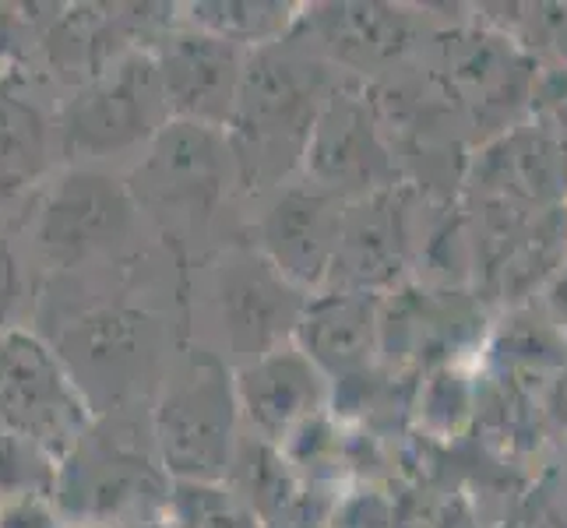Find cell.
Segmentation results:
<instances>
[{"mask_svg": "<svg viewBox=\"0 0 567 528\" xmlns=\"http://www.w3.org/2000/svg\"><path fill=\"white\" fill-rule=\"evenodd\" d=\"M159 71L163 100L169 121H190L205 127H223L244 82L240 50L208 32H181L166 39L159 56H152Z\"/></svg>", "mask_w": 567, "mask_h": 528, "instance_id": "obj_4", "label": "cell"}, {"mask_svg": "<svg viewBox=\"0 0 567 528\" xmlns=\"http://www.w3.org/2000/svg\"><path fill=\"white\" fill-rule=\"evenodd\" d=\"M0 528H61L50 497H22L0 504Z\"/></svg>", "mask_w": 567, "mask_h": 528, "instance_id": "obj_13", "label": "cell"}, {"mask_svg": "<svg viewBox=\"0 0 567 528\" xmlns=\"http://www.w3.org/2000/svg\"><path fill=\"white\" fill-rule=\"evenodd\" d=\"M194 22L198 32H208L215 39H226V43L240 46V43H271L282 25H286V11L282 4H208V8H194Z\"/></svg>", "mask_w": 567, "mask_h": 528, "instance_id": "obj_11", "label": "cell"}, {"mask_svg": "<svg viewBox=\"0 0 567 528\" xmlns=\"http://www.w3.org/2000/svg\"><path fill=\"white\" fill-rule=\"evenodd\" d=\"M18 297H22V268H18L11 247L4 244V237H0V335L8 331Z\"/></svg>", "mask_w": 567, "mask_h": 528, "instance_id": "obj_14", "label": "cell"}, {"mask_svg": "<svg viewBox=\"0 0 567 528\" xmlns=\"http://www.w3.org/2000/svg\"><path fill=\"white\" fill-rule=\"evenodd\" d=\"M131 219L124 187L100 173H71L39 215V244L53 258H82L121 237Z\"/></svg>", "mask_w": 567, "mask_h": 528, "instance_id": "obj_5", "label": "cell"}, {"mask_svg": "<svg viewBox=\"0 0 567 528\" xmlns=\"http://www.w3.org/2000/svg\"><path fill=\"white\" fill-rule=\"evenodd\" d=\"M152 159L148 176L155 190L169 201L198 205L208 201L223 184L226 166V145L215 134V127L190 124V121H169L152 138Z\"/></svg>", "mask_w": 567, "mask_h": 528, "instance_id": "obj_6", "label": "cell"}, {"mask_svg": "<svg viewBox=\"0 0 567 528\" xmlns=\"http://www.w3.org/2000/svg\"><path fill=\"white\" fill-rule=\"evenodd\" d=\"M169 521L177 528H254V518L219 490V483H177Z\"/></svg>", "mask_w": 567, "mask_h": 528, "instance_id": "obj_12", "label": "cell"}, {"mask_svg": "<svg viewBox=\"0 0 567 528\" xmlns=\"http://www.w3.org/2000/svg\"><path fill=\"white\" fill-rule=\"evenodd\" d=\"M56 476H61V462L0 423V504L22 497H53Z\"/></svg>", "mask_w": 567, "mask_h": 528, "instance_id": "obj_10", "label": "cell"}, {"mask_svg": "<svg viewBox=\"0 0 567 528\" xmlns=\"http://www.w3.org/2000/svg\"><path fill=\"white\" fill-rule=\"evenodd\" d=\"M134 528H177L169 518H145V521H138Z\"/></svg>", "mask_w": 567, "mask_h": 528, "instance_id": "obj_15", "label": "cell"}, {"mask_svg": "<svg viewBox=\"0 0 567 528\" xmlns=\"http://www.w3.org/2000/svg\"><path fill=\"white\" fill-rule=\"evenodd\" d=\"M47 152V127L39 113L0 92V194L32 180Z\"/></svg>", "mask_w": 567, "mask_h": 528, "instance_id": "obj_9", "label": "cell"}, {"mask_svg": "<svg viewBox=\"0 0 567 528\" xmlns=\"http://www.w3.org/2000/svg\"><path fill=\"white\" fill-rule=\"evenodd\" d=\"M0 423L64 462L89 437V398L64 360L29 331L0 335Z\"/></svg>", "mask_w": 567, "mask_h": 528, "instance_id": "obj_2", "label": "cell"}, {"mask_svg": "<svg viewBox=\"0 0 567 528\" xmlns=\"http://www.w3.org/2000/svg\"><path fill=\"white\" fill-rule=\"evenodd\" d=\"M159 71L148 53H131L106 71H95L89 89L64 110V145L74 155H103L155 138L169 121Z\"/></svg>", "mask_w": 567, "mask_h": 528, "instance_id": "obj_3", "label": "cell"}, {"mask_svg": "<svg viewBox=\"0 0 567 528\" xmlns=\"http://www.w3.org/2000/svg\"><path fill=\"white\" fill-rule=\"evenodd\" d=\"M237 402L261 434L282 437L315 405V370L300 352L276 345L240 370Z\"/></svg>", "mask_w": 567, "mask_h": 528, "instance_id": "obj_7", "label": "cell"}, {"mask_svg": "<svg viewBox=\"0 0 567 528\" xmlns=\"http://www.w3.org/2000/svg\"><path fill=\"white\" fill-rule=\"evenodd\" d=\"M237 381L215 356H194L155 408V444L177 483H219L237 441Z\"/></svg>", "mask_w": 567, "mask_h": 528, "instance_id": "obj_1", "label": "cell"}, {"mask_svg": "<svg viewBox=\"0 0 567 528\" xmlns=\"http://www.w3.org/2000/svg\"><path fill=\"white\" fill-rule=\"evenodd\" d=\"M82 528H103V525H82Z\"/></svg>", "mask_w": 567, "mask_h": 528, "instance_id": "obj_16", "label": "cell"}, {"mask_svg": "<svg viewBox=\"0 0 567 528\" xmlns=\"http://www.w3.org/2000/svg\"><path fill=\"white\" fill-rule=\"evenodd\" d=\"M229 335L258 360L282 339V271L276 265H247L226 286Z\"/></svg>", "mask_w": 567, "mask_h": 528, "instance_id": "obj_8", "label": "cell"}]
</instances>
